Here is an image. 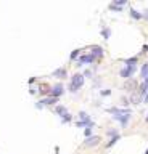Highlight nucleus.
I'll return each instance as SVG.
<instances>
[{
  "label": "nucleus",
  "mask_w": 148,
  "mask_h": 154,
  "mask_svg": "<svg viewBox=\"0 0 148 154\" xmlns=\"http://www.w3.org/2000/svg\"><path fill=\"white\" fill-rule=\"evenodd\" d=\"M147 122H148V116H147Z\"/></svg>",
  "instance_id": "obj_23"
},
{
  "label": "nucleus",
  "mask_w": 148,
  "mask_h": 154,
  "mask_svg": "<svg viewBox=\"0 0 148 154\" xmlns=\"http://www.w3.org/2000/svg\"><path fill=\"white\" fill-rule=\"evenodd\" d=\"M71 119H73V117H71V114H69V112H68V114H66V116H65V117H63V122H65V124H66V122H69Z\"/></svg>",
  "instance_id": "obj_18"
},
{
  "label": "nucleus",
  "mask_w": 148,
  "mask_h": 154,
  "mask_svg": "<svg viewBox=\"0 0 148 154\" xmlns=\"http://www.w3.org/2000/svg\"><path fill=\"white\" fill-rule=\"evenodd\" d=\"M58 101V98H53V96H50V98H45V100H42V101H39L37 104V108H42V106H49V104H53V103H57Z\"/></svg>",
  "instance_id": "obj_5"
},
{
  "label": "nucleus",
  "mask_w": 148,
  "mask_h": 154,
  "mask_svg": "<svg viewBox=\"0 0 148 154\" xmlns=\"http://www.w3.org/2000/svg\"><path fill=\"white\" fill-rule=\"evenodd\" d=\"M53 77H58V79H63L66 77V69L65 68H58L53 71Z\"/></svg>",
  "instance_id": "obj_7"
},
{
  "label": "nucleus",
  "mask_w": 148,
  "mask_h": 154,
  "mask_svg": "<svg viewBox=\"0 0 148 154\" xmlns=\"http://www.w3.org/2000/svg\"><path fill=\"white\" fill-rule=\"evenodd\" d=\"M77 55H79V50H74L73 53L69 55V58H71V60H76V58H77Z\"/></svg>",
  "instance_id": "obj_16"
},
{
  "label": "nucleus",
  "mask_w": 148,
  "mask_h": 154,
  "mask_svg": "<svg viewBox=\"0 0 148 154\" xmlns=\"http://www.w3.org/2000/svg\"><path fill=\"white\" fill-rule=\"evenodd\" d=\"M137 56H134V58H129V60H126L124 63H126V66H135V63H137Z\"/></svg>",
  "instance_id": "obj_13"
},
{
  "label": "nucleus",
  "mask_w": 148,
  "mask_h": 154,
  "mask_svg": "<svg viewBox=\"0 0 148 154\" xmlns=\"http://www.w3.org/2000/svg\"><path fill=\"white\" fill-rule=\"evenodd\" d=\"M130 16L134 18V19H140V18H143V13H140V11L130 8Z\"/></svg>",
  "instance_id": "obj_10"
},
{
  "label": "nucleus",
  "mask_w": 148,
  "mask_h": 154,
  "mask_svg": "<svg viewBox=\"0 0 148 154\" xmlns=\"http://www.w3.org/2000/svg\"><path fill=\"white\" fill-rule=\"evenodd\" d=\"M113 119H116V120H119V122H121V125H122V127H126V125L129 124V119H130V114H122V116H114Z\"/></svg>",
  "instance_id": "obj_6"
},
{
  "label": "nucleus",
  "mask_w": 148,
  "mask_h": 154,
  "mask_svg": "<svg viewBox=\"0 0 148 154\" xmlns=\"http://www.w3.org/2000/svg\"><path fill=\"white\" fill-rule=\"evenodd\" d=\"M98 141H100V136H90L85 140V146H95L98 145Z\"/></svg>",
  "instance_id": "obj_8"
},
{
  "label": "nucleus",
  "mask_w": 148,
  "mask_h": 154,
  "mask_svg": "<svg viewBox=\"0 0 148 154\" xmlns=\"http://www.w3.org/2000/svg\"><path fill=\"white\" fill-rule=\"evenodd\" d=\"M65 93V88H63V85L61 84H57V85H53V88L50 90V95L53 98H58L60 95H63Z\"/></svg>",
  "instance_id": "obj_3"
},
{
  "label": "nucleus",
  "mask_w": 148,
  "mask_h": 154,
  "mask_svg": "<svg viewBox=\"0 0 148 154\" xmlns=\"http://www.w3.org/2000/svg\"><path fill=\"white\" fill-rule=\"evenodd\" d=\"M135 69H137L135 66H126L124 69H121V72H119V74H121V77H124V79H129L132 74L135 72Z\"/></svg>",
  "instance_id": "obj_2"
},
{
  "label": "nucleus",
  "mask_w": 148,
  "mask_h": 154,
  "mask_svg": "<svg viewBox=\"0 0 148 154\" xmlns=\"http://www.w3.org/2000/svg\"><path fill=\"white\" fill-rule=\"evenodd\" d=\"M84 85V76L82 74H74L73 79H71V84H69V90L71 92H77L79 88Z\"/></svg>",
  "instance_id": "obj_1"
},
{
  "label": "nucleus",
  "mask_w": 148,
  "mask_h": 154,
  "mask_svg": "<svg viewBox=\"0 0 148 154\" xmlns=\"http://www.w3.org/2000/svg\"><path fill=\"white\" fill-rule=\"evenodd\" d=\"M84 135H85L87 138H90V135H92V130H90V127H87L85 130H84Z\"/></svg>",
  "instance_id": "obj_17"
},
{
  "label": "nucleus",
  "mask_w": 148,
  "mask_h": 154,
  "mask_svg": "<svg viewBox=\"0 0 148 154\" xmlns=\"http://www.w3.org/2000/svg\"><path fill=\"white\" fill-rule=\"evenodd\" d=\"M145 154H148V149H147V151H145Z\"/></svg>",
  "instance_id": "obj_22"
},
{
  "label": "nucleus",
  "mask_w": 148,
  "mask_h": 154,
  "mask_svg": "<svg viewBox=\"0 0 148 154\" xmlns=\"http://www.w3.org/2000/svg\"><path fill=\"white\" fill-rule=\"evenodd\" d=\"M140 77L145 80V79H148V63H145V64L142 66V71H140Z\"/></svg>",
  "instance_id": "obj_9"
},
{
  "label": "nucleus",
  "mask_w": 148,
  "mask_h": 154,
  "mask_svg": "<svg viewBox=\"0 0 148 154\" xmlns=\"http://www.w3.org/2000/svg\"><path fill=\"white\" fill-rule=\"evenodd\" d=\"M57 112H58V114H61V116L65 117L66 114H68V109L65 108V106H57Z\"/></svg>",
  "instance_id": "obj_12"
},
{
  "label": "nucleus",
  "mask_w": 148,
  "mask_h": 154,
  "mask_svg": "<svg viewBox=\"0 0 148 154\" xmlns=\"http://www.w3.org/2000/svg\"><path fill=\"white\" fill-rule=\"evenodd\" d=\"M142 50H143V53H147V51H148V45H143Z\"/></svg>",
  "instance_id": "obj_21"
},
{
  "label": "nucleus",
  "mask_w": 148,
  "mask_h": 154,
  "mask_svg": "<svg viewBox=\"0 0 148 154\" xmlns=\"http://www.w3.org/2000/svg\"><path fill=\"white\" fill-rule=\"evenodd\" d=\"M143 18H145V19H148V10H145V11H143Z\"/></svg>",
  "instance_id": "obj_20"
},
{
  "label": "nucleus",
  "mask_w": 148,
  "mask_h": 154,
  "mask_svg": "<svg viewBox=\"0 0 148 154\" xmlns=\"http://www.w3.org/2000/svg\"><path fill=\"white\" fill-rule=\"evenodd\" d=\"M94 60H95L94 55H92V53H87V55H84V56L79 58V66H82V64H90Z\"/></svg>",
  "instance_id": "obj_4"
},
{
  "label": "nucleus",
  "mask_w": 148,
  "mask_h": 154,
  "mask_svg": "<svg viewBox=\"0 0 148 154\" xmlns=\"http://www.w3.org/2000/svg\"><path fill=\"white\" fill-rule=\"evenodd\" d=\"M118 140H119V135L113 136V138H111V141H110V143L106 145V148H111V146H113V145H114V143H116V141H118Z\"/></svg>",
  "instance_id": "obj_14"
},
{
  "label": "nucleus",
  "mask_w": 148,
  "mask_h": 154,
  "mask_svg": "<svg viewBox=\"0 0 148 154\" xmlns=\"http://www.w3.org/2000/svg\"><path fill=\"white\" fill-rule=\"evenodd\" d=\"M110 32H111V31L108 29V27H105V29L102 31V34H103V37H105V39H110Z\"/></svg>",
  "instance_id": "obj_15"
},
{
  "label": "nucleus",
  "mask_w": 148,
  "mask_h": 154,
  "mask_svg": "<svg viewBox=\"0 0 148 154\" xmlns=\"http://www.w3.org/2000/svg\"><path fill=\"white\" fill-rule=\"evenodd\" d=\"M111 92H110V90H103V92H102V95H103V96H108V95H110Z\"/></svg>",
  "instance_id": "obj_19"
},
{
  "label": "nucleus",
  "mask_w": 148,
  "mask_h": 154,
  "mask_svg": "<svg viewBox=\"0 0 148 154\" xmlns=\"http://www.w3.org/2000/svg\"><path fill=\"white\" fill-rule=\"evenodd\" d=\"M92 50H94V51H92L94 56H102V55H103V48H102V47H94Z\"/></svg>",
  "instance_id": "obj_11"
}]
</instances>
